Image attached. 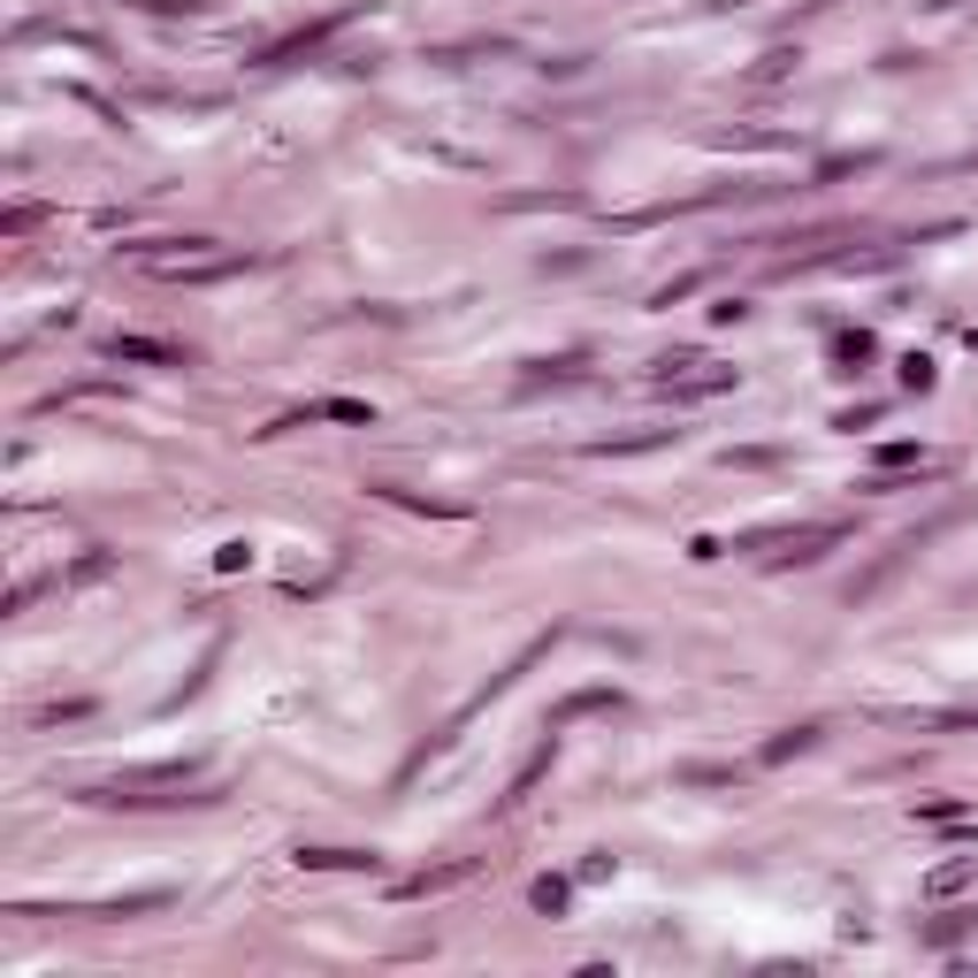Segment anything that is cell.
I'll return each mask as SVG.
<instances>
[{
	"instance_id": "obj_1",
	"label": "cell",
	"mask_w": 978,
	"mask_h": 978,
	"mask_svg": "<svg viewBox=\"0 0 978 978\" xmlns=\"http://www.w3.org/2000/svg\"><path fill=\"white\" fill-rule=\"evenodd\" d=\"M848 527L841 520H825V527H803V535H749L742 551H765V558H818L825 543H841Z\"/></svg>"
},
{
	"instance_id": "obj_2",
	"label": "cell",
	"mask_w": 978,
	"mask_h": 978,
	"mask_svg": "<svg viewBox=\"0 0 978 978\" xmlns=\"http://www.w3.org/2000/svg\"><path fill=\"white\" fill-rule=\"evenodd\" d=\"M299 864H314V871H375L382 856H367V848H299Z\"/></svg>"
},
{
	"instance_id": "obj_3",
	"label": "cell",
	"mask_w": 978,
	"mask_h": 978,
	"mask_svg": "<svg viewBox=\"0 0 978 978\" xmlns=\"http://www.w3.org/2000/svg\"><path fill=\"white\" fill-rule=\"evenodd\" d=\"M108 352H115V359H154V367H184V352H176V344H154V336H115Z\"/></svg>"
},
{
	"instance_id": "obj_4",
	"label": "cell",
	"mask_w": 978,
	"mask_h": 978,
	"mask_svg": "<svg viewBox=\"0 0 978 978\" xmlns=\"http://www.w3.org/2000/svg\"><path fill=\"white\" fill-rule=\"evenodd\" d=\"M811 742H818V726H796V734H780L765 757H796V749H811Z\"/></svg>"
}]
</instances>
